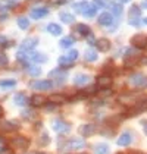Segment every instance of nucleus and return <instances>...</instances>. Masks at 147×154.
I'll use <instances>...</instances> for the list:
<instances>
[{
  "mask_svg": "<svg viewBox=\"0 0 147 154\" xmlns=\"http://www.w3.org/2000/svg\"><path fill=\"white\" fill-rule=\"evenodd\" d=\"M11 145L18 150H27L30 147V140L25 137H13L11 140Z\"/></svg>",
  "mask_w": 147,
  "mask_h": 154,
  "instance_id": "nucleus-1",
  "label": "nucleus"
},
{
  "mask_svg": "<svg viewBox=\"0 0 147 154\" xmlns=\"http://www.w3.org/2000/svg\"><path fill=\"white\" fill-rule=\"evenodd\" d=\"M131 84L138 88H144L147 87V76L146 75H135L131 78Z\"/></svg>",
  "mask_w": 147,
  "mask_h": 154,
  "instance_id": "nucleus-2",
  "label": "nucleus"
},
{
  "mask_svg": "<svg viewBox=\"0 0 147 154\" xmlns=\"http://www.w3.org/2000/svg\"><path fill=\"white\" fill-rule=\"evenodd\" d=\"M110 85H112V78H110L109 75H100L97 76V87L99 88H109Z\"/></svg>",
  "mask_w": 147,
  "mask_h": 154,
  "instance_id": "nucleus-3",
  "label": "nucleus"
},
{
  "mask_svg": "<svg viewBox=\"0 0 147 154\" xmlns=\"http://www.w3.org/2000/svg\"><path fill=\"white\" fill-rule=\"evenodd\" d=\"M30 103H31L34 107H41V106H44V104L47 103V98H46L44 95L36 94V95H33V97H31Z\"/></svg>",
  "mask_w": 147,
  "mask_h": 154,
  "instance_id": "nucleus-4",
  "label": "nucleus"
},
{
  "mask_svg": "<svg viewBox=\"0 0 147 154\" xmlns=\"http://www.w3.org/2000/svg\"><path fill=\"white\" fill-rule=\"evenodd\" d=\"M131 141H133L131 134H130V132H124L122 135L118 138L116 144H118V145H121V147H125V145H130V144H131Z\"/></svg>",
  "mask_w": 147,
  "mask_h": 154,
  "instance_id": "nucleus-5",
  "label": "nucleus"
},
{
  "mask_svg": "<svg viewBox=\"0 0 147 154\" xmlns=\"http://www.w3.org/2000/svg\"><path fill=\"white\" fill-rule=\"evenodd\" d=\"M133 44L135 47H141V48H146L147 47V38L144 35H135L133 38Z\"/></svg>",
  "mask_w": 147,
  "mask_h": 154,
  "instance_id": "nucleus-6",
  "label": "nucleus"
},
{
  "mask_svg": "<svg viewBox=\"0 0 147 154\" xmlns=\"http://www.w3.org/2000/svg\"><path fill=\"white\" fill-rule=\"evenodd\" d=\"M94 131H96V126L91 125V123H87V125H84V126L80 128V132L83 134V137H90V135H93Z\"/></svg>",
  "mask_w": 147,
  "mask_h": 154,
  "instance_id": "nucleus-7",
  "label": "nucleus"
},
{
  "mask_svg": "<svg viewBox=\"0 0 147 154\" xmlns=\"http://www.w3.org/2000/svg\"><path fill=\"white\" fill-rule=\"evenodd\" d=\"M84 145H86V142L83 141V140H71V141L68 142V148L69 150H80V148H84Z\"/></svg>",
  "mask_w": 147,
  "mask_h": 154,
  "instance_id": "nucleus-8",
  "label": "nucleus"
},
{
  "mask_svg": "<svg viewBox=\"0 0 147 154\" xmlns=\"http://www.w3.org/2000/svg\"><path fill=\"white\" fill-rule=\"evenodd\" d=\"M52 81H37V82L33 84V88H36V90H50L52 88Z\"/></svg>",
  "mask_w": 147,
  "mask_h": 154,
  "instance_id": "nucleus-9",
  "label": "nucleus"
},
{
  "mask_svg": "<svg viewBox=\"0 0 147 154\" xmlns=\"http://www.w3.org/2000/svg\"><path fill=\"white\" fill-rule=\"evenodd\" d=\"M50 103H55V104H62V103H66L68 101V97L62 94H53L50 95Z\"/></svg>",
  "mask_w": 147,
  "mask_h": 154,
  "instance_id": "nucleus-10",
  "label": "nucleus"
},
{
  "mask_svg": "<svg viewBox=\"0 0 147 154\" xmlns=\"http://www.w3.org/2000/svg\"><path fill=\"white\" fill-rule=\"evenodd\" d=\"M0 128L5 131V132H15V131L19 129V126L16 123H13V122H3Z\"/></svg>",
  "mask_w": 147,
  "mask_h": 154,
  "instance_id": "nucleus-11",
  "label": "nucleus"
},
{
  "mask_svg": "<svg viewBox=\"0 0 147 154\" xmlns=\"http://www.w3.org/2000/svg\"><path fill=\"white\" fill-rule=\"evenodd\" d=\"M53 128L58 131V132H63V131H68L69 129V125L62 122V120H55L53 122Z\"/></svg>",
  "mask_w": 147,
  "mask_h": 154,
  "instance_id": "nucleus-12",
  "label": "nucleus"
},
{
  "mask_svg": "<svg viewBox=\"0 0 147 154\" xmlns=\"http://www.w3.org/2000/svg\"><path fill=\"white\" fill-rule=\"evenodd\" d=\"M13 100H15V103L18 104V106H24L28 103V98H27V95L24 93H18V94L13 97Z\"/></svg>",
  "mask_w": 147,
  "mask_h": 154,
  "instance_id": "nucleus-13",
  "label": "nucleus"
},
{
  "mask_svg": "<svg viewBox=\"0 0 147 154\" xmlns=\"http://www.w3.org/2000/svg\"><path fill=\"white\" fill-rule=\"evenodd\" d=\"M94 151L96 154H109V147L106 144H97L94 147Z\"/></svg>",
  "mask_w": 147,
  "mask_h": 154,
  "instance_id": "nucleus-14",
  "label": "nucleus"
},
{
  "mask_svg": "<svg viewBox=\"0 0 147 154\" xmlns=\"http://www.w3.org/2000/svg\"><path fill=\"white\" fill-rule=\"evenodd\" d=\"M97 47L100 48L102 51H106V50H109L110 48V43L108 41V40H105V38H103V40H100V41L97 43Z\"/></svg>",
  "mask_w": 147,
  "mask_h": 154,
  "instance_id": "nucleus-15",
  "label": "nucleus"
},
{
  "mask_svg": "<svg viewBox=\"0 0 147 154\" xmlns=\"http://www.w3.org/2000/svg\"><path fill=\"white\" fill-rule=\"evenodd\" d=\"M47 29H49L52 34H55V35H59L62 32V28L59 26V25H56V24H50L49 26H47Z\"/></svg>",
  "mask_w": 147,
  "mask_h": 154,
  "instance_id": "nucleus-16",
  "label": "nucleus"
},
{
  "mask_svg": "<svg viewBox=\"0 0 147 154\" xmlns=\"http://www.w3.org/2000/svg\"><path fill=\"white\" fill-rule=\"evenodd\" d=\"M15 85H16L15 79H3V81H0V87L2 88H9V87H15Z\"/></svg>",
  "mask_w": 147,
  "mask_h": 154,
  "instance_id": "nucleus-17",
  "label": "nucleus"
},
{
  "mask_svg": "<svg viewBox=\"0 0 147 154\" xmlns=\"http://www.w3.org/2000/svg\"><path fill=\"white\" fill-rule=\"evenodd\" d=\"M36 44H37V40H25L24 41V44H22V48H25V50H30V48H33V47H36Z\"/></svg>",
  "mask_w": 147,
  "mask_h": 154,
  "instance_id": "nucleus-18",
  "label": "nucleus"
},
{
  "mask_svg": "<svg viewBox=\"0 0 147 154\" xmlns=\"http://www.w3.org/2000/svg\"><path fill=\"white\" fill-rule=\"evenodd\" d=\"M110 22H112V18H110V15L105 13V15H102V16H100V24H102V25H109Z\"/></svg>",
  "mask_w": 147,
  "mask_h": 154,
  "instance_id": "nucleus-19",
  "label": "nucleus"
},
{
  "mask_svg": "<svg viewBox=\"0 0 147 154\" xmlns=\"http://www.w3.org/2000/svg\"><path fill=\"white\" fill-rule=\"evenodd\" d=\"M49 142H50L49 134H47V132H44V134H41V137H40V144H41V145H47Z\"/></svg>",
  "mask_w": 147,
  "mask_h": 154,
  "instance_id": "nucleus-20",
  "label": "nucleus"
},
{
  "mask_svg": "<svg viewBox=\"0 0 147 154\" xmlns=\"http://www.w3.org/2000/svg\"><path fill=\"white\" fill-rule=\"evenodd\" d=\"M47 11L46 9H37V11H33L31 12V16L33 18H40V16H43V15H46Z\"/></svg>",
  "mask_w": 147,
  "mask_h": 154,
  "instance_id": "nucleus-21",
  "label": "nucleus"
},
{
  "mask_svg": "<svg viewBox=\"0 0 147 154\" xmlns=\"http://www.w3.org/2000/svg\"><path fill=\"white\" fill-rule=\"evenodd\" d=\"M22 118H24V119H28V120H31V119L36 118V113H34L33 110H25L24 113H22Z\"/></svg>",
  "mask_w": 147,
  "mask_h": 154,
  "instance_id": "nucleus-22",
  "label": "nucleus"
},
{
  "mask_svg": "<svg viewBox=\"0 0 147 154\" xmlns=\"http://www.w3.org/2000/svg\"><path fill=\"white\" fill-rule=\"evenodd\" d=\"M86 59H87V60H90V62H91V60H96V59H97V54H96V53H94L93 50H87V53H86Z\"/></svg>",
  "mask_w": 147,
  "mask_h": 154,
  "instance_id": "nucleus-23",
  "label": "nucleus"
},
{
  "mask_svg": "<svg viewBox=\"0 0 147 154\" xmlns=\"http://www.w3.org/2000/svg\"><path fill=\"white\" fill-rule=\"evenodd\" d=\"M77 29H78V32H81L83 35H88V32H90L88 26H86V25H78Z\"/></svg>",
  "mask_w": 147,
  "mask_h": 154,
  "instance_id": "nucleus-24",
  "label": "nucleus"
},
{
  "mask_svg": "<svg viewBox=\"0 0 147 154\" xmlns=\"http://www.w3.org/2000/svg\"><path fill=\"white\" fill-rule=\"evenodd\" d=\"M18 25H19L22 29H25V28H28L30 22H28V19H25V18H19V19H18Z\"/></svg>",
  "mask_w": 147,
  "mask_h": 154,
  "instance_id": "nucleus-25",
  "label": "nucleus"
},
{
  "mask_svg": "<svg viewBox=\"0 0 147 154\" xmlns=\"http://www.w3.org/2000/svg\"><path fill=\"white\" fill-rule=\"evenodd\" d=\"M33 59L36 60V62H44V60H46V56H43L41 53H34V54H33Z\"/></svg>",
  "mask_w": 147,
  "mask_h": 154,
  "instance_id": "nucleus-26",
  "label": "nucleus"
},
{
  "mask_svg": "<svg viewBox=\"0 0 147 154\" xmlns=\"http://www.w3.org/2000/svg\"><path fill=\"white\" fill-rule=\"evenodd\" d=\"M30 73H31L33 76H38V75L41 73V69H40V68H34V66H33V68H30Z\"/></svg>",
  "mask_w": 147,
  "mask_h": 154,
  "instance_id": "nucleus-27",
  "label": "nucleus"
},
{
  "mask_svg": "<svg viewBox=\"0 0 147 154\" xmlns=\"http://www.w3.org/2000/svg\"><path fill=\"white\" fill-rule=\"evenodd\" d=\"M77 78H78V79H75V84H84V82H87V79H88V76H87V75H83V76H81V75H78V76H77Z\"/></svg>",
  "mask_w": 147,
  "mask_h": 154,
  "instance_id": "nucleus-28",
  "label": "nucleus"
},
{
  "mask_svg": "<svg viewBox=\"0 0 147 154\" xmlns=\"http://www.w3.org/2000/svg\"><path fill=\"white\" fill-rule=\"evenodd\" d=\"M8 56L6 54H3V53H0V66H5V65H8Z\"/></svg>",
  "mask_w": 147,
  "mask_h": 154,
  "instance_id": "nucleus-29",
  "label": "nucleus"
},
{
  "mask_svg": "<svg viewBox=\"0 0 147 154\" xmlns=\"http://www.w3.org/2000/svg\"><path fill=\"white\" fill-rule=\"evenodd\" d=\"M0 154H13L12 148H9V147H2V148H0Z\"/></svg>",
  "mask_w": 147,
  "mask_h": 154,
  "instance_id": "nucleus-30",
  "label": "nucleus"
},
{
  "mask_svg": "<svg viewBox=\"0 0 147 154\" xmlns=\"http://www.w3.org/2000/svg\"><path fill=\"white\" fill-rule=\"evenodd\" d=\"M78 57V51H75V50H72L71 53H69V56L66 57V59H69V60H74V59H77Z\"/></svg>",
  "mask_w": 147,
  "mask_h": 154,
  "instance_id": "nucleus-31",
  "label": "nucleus"
},
{
  "mask_svg": "<svg viewBox=\"0 0 147 154\" xmlns=\"http://www.w3.org/2000/svg\"><path fill=\"white\" fill-rule=\"evenodd\" d=\"M69 44H72V40H69V38H63L62 40V47H68Z\"/></svg>",
  "mask_w": 147,
  "mask_h": 154,
  "instance_id": "nucleus-32",
  "label": "nucleus"
},
{
  "mask_svg": "<svg viewBox=\"0 0 147 154\" xmlns=\"http://www.w3.org/2000/svg\"><path fill=\"white\" fill-rule=\"evenodd\" d=\"M141 125H143V129H144V134L147 135V120H143V122H141Z\"/></svg>",
  "mask_w": 147,
  "mask_h": 154,
  "instance_id": "nucleus-33",
  "label": "nucleus"
},
{
  "mask_svg": "<svg viewBox=\"0 0 147 154\" xmlns=\"http://www.w3.org/2000/svg\"><path fill=\"white\" fill-rule=\"evenodd\" d=\"M2 116H3V107L0 106V118H2Z\"/></svg>",
  "mask_w": 147,
  "mask_h": 154,
  "instance_id": "nucleus-34",
  "label": "nucleus"
}]
</instances>
